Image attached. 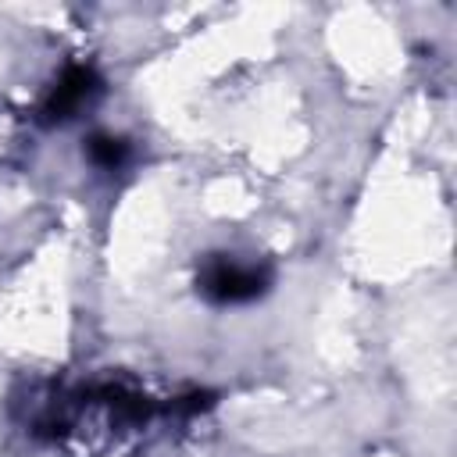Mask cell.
I'll return each instance as SVG.
<instances>
[{
	"label": "cell",
	"instance_id": "6da1fadb",
	"mask_svg": "<svg viewBox=\"0 0 457 457\" xmlns=\"http://www.w3.org/2000/svg\"><path fill=\"white\" fill-rule=\"evenodd\" d=\"M271 286V271L257 261H239L232 253H207L196 264V293L207 303L236 307L264 296Z\"/></svg>",
	"mask_w": 457,
	"mask_h": 457
},
{
	"label": "cell",
	"instance_id": "7a4b0ae2",
	"mask_svg": "<svg viewBox=\"0 0 457 457\" xmlns=\"http://www.w3.org/2000/svg\"><path fill=\"white\" fill-rule=\"evenodd\" d=\"M100 89H104V82H100V75L89 64H71L50 86V93L43 96V104H39L36 114H39L43 125H61V121L82 114L100 96Z\"/></svg>",
	"mask_w": 457,
	"mask_h": 457
},
{
	"label": "cell",
	"instance_id": "3957f363",
	"mask_svg": "<svg viewBox=\"0 0 457 457\" xmlns=\"http://www.w3.org/2000/svg\"><path fill=\"white\" fill-rule=\"evenodd\" d=\"M86 157L100 171H118L129 161V143L121 136H114V132H93L86 139Z\"/></svg>",
	"mask_w": 457,
	"mask_h": 457
}]
</instances>
